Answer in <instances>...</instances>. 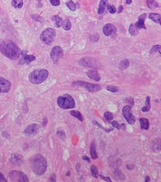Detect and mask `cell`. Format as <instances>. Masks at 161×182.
Here are the masks:
<instances>
[{"label": "cell", "instance_id": "1", "mask_svg": "<svg viewBox=\"0 0 161 182\" xmlns=\"http://www.w3.org/2000/svg\"><path fill=\"white\" fill-rule=\"evenodd\" d=\"M0 51L7 58L12 60L19 58L21 54L19 46L10 40H4L1 43Z\"/></svg>", "mask_w": 161, "mask_h": 182}, {"label": "cell", "instance_id": "2", "mask_svg": "<svg viewBox=\"0 0 161 182\" xmlns=\"http://www.w3.org/2000/svg\"><path fill=\"white\" fill-rule=\"evenodd\" d=\"M29 165L33 171L38 175H42L47 170V160L44 156L39 153L31 157Z\"/></svg>", "mask_w": 161, "mask_h": 182}, {"label": "cell", "instance_id": "3", "mask_svg": "<svg viewBox=\"0 0 161 182\" xmlns=\"http://www.w3.org/2000/svg\"><path fill=\"white\" fill-rule=\"evenodd\" d=\"M49 75L48 70L44 69H38L33 70L29 75L31 83L34 84H40L47 79Z\"/></svg>", "mask_w": 161, "mask_h": 182}, {"label": "cell", "instance_id": "4", "mask_svg": "<svg viewBox=\"0 0 161 182\" xmlns=\"http://www.w3.org/2000/svg\"><path fill=\"white\" fill-rule=\"evenodd\" d=\"M57 102L59 106L63 109H69L75 107V101L69 94H65L63 96H59L57 100Z\"/></svg>", "mask_w": 161, "mask_h": 182}, {"label": "cell", "instance_id": "5", "mask_svg": "<svg viewBox=\"0 0 161 182\" xmlns=\"http://www.w3.org/2000/svg\"><path fill=\"white\" fill-rule=\"evenodd\" d=\"M56 37V31L52 28L44 29L40 35V39L45 44L50 45L55 40Z\"/></svg>", "mask_w": 161, "mask_h": 182}, {"label": "cell", "instance_id": "6", "mask_svg": "<svg viewBox=\"0 0 161 182\" xmlns=\"http://www.w3.org/2000/svg\"><path fill=\"white\" fill-rule=\"evenodd\" d=\"M73 86L75 87H83L86 89L87 91L90 92H97L101 90L102 87L97 84H92L87 82H82L81 81H78L73 83Z\"/></svg>", "mask_w": 161, "mask_h": 182}, {"label": "cell", "instance_id": "7", "mask_svg": "<svg viewBox=\"0 0 161 182\" xmlns=\"http://www.w3.org/2000/svg\"><path fill=\"white\" fill-rule=\"evenodd\" d=\"M9 177L13 182H28L29 181L27 176L24 173L20 171H10L9 173Z\"/></svg>", "mask_w": 161, "mask_h": 182}, {"label": "cell", "instance_id": "8", "mask_svg": "<svg viewBox=\"0 0 161 182\" xmlns=\"http://www.w3.org/2000/svg\"><path fill=\"white\" fill-rule=\"evenodd\" d=\"M122 114L126 121L130 125L135 123V117L131 113V107L129 105L125 106L122 109Z\"/></svg>", "mask_w": 161, "mask_h": 182}, {"label": "cell", "instance_id": "9", "mask_svg": "<svg viewBox=\"0 0 161 182\" xmlns=\"http://www.w3.org/2000/svg\"><path fill=\"white\" fill-rule=\"evenodd\" d=\"M63 50L59 46L53 47L50 53V58L54 63H57L63 55Z\"/></svg>", "mask_w": 161, "mask_h": 182}, {"label": "cell", "instance_id": "10", "mask_svg": "<svg viewBox=\"0 0 161 182\" xmlns=\"http://www.w3.org/2000/svg\"><path fill=\"white\" fill-rule=\"evenodd\" d=\"M22 58L19 60V64L20 65H30L32 62L34 61L36 59V57L33 55L28 54L27 52L25 50H23L21 52Z\"/></svg>", "mask_w": 161, "mask_h": 182}, {"label": "cell", "instance_id": "11", "mask_svg": "<svg viewBox=\"0 0 161 182\" xmlns=\"http://www.w3.org/2000/svg\"><path fill=\"white\" fill-rule=\"evenodd\" d=\"M40 130V126L38 124L34 123L28 125L24 131V133L26 135L31 136L38 134Z\"/></svg>", "mask_w": 161, "mask_h": 182}, {"label": "cell", "instance_id": "12", "mask_svg": "<svg viewBox=\"0 0 161 182\" xmlns=\"http://www.w3.org/2000/svg\"><path fill=\"white\" fill-rule=\"evenodd\" d=\"M11 84L4 77H0V93L5 94L9 91Z\"/></svg>", "mask_w": 161, "mask_h": 182}, {"label": "cell", "instance_id": "13", "mask_svg": "<svg viewBox=\"0 0 161 182\" xmlns=\"http://www.w3.org/2000/svg\"><path fill=\"white\" fill-rule=\"evenodd\" d=\"M117 31V28L112 24H107L103 28V33L106 36L112 35L116 33Z\"/></svg>", "mask_w": 161, "mask_h": 182}, {"label": "cell", "instance_id": "14", "mask_svg": "<svg viewBox=\"0 0 161 182\" xmlns=\"http://www.w3.org/2000/svg\"><path fill=\"white\" fill-rule=\"evenodd\" d=\"M79 64L86 67H96V60L90 58H83L80 59L79 61Z\"/></svg>", "mask_w": 161, "mask_h": 182}, {"label": "cell", "instance_id": "15", "mask_svg": "<svg viewBox=\"0 0 161 182\" xmlns=\"http://www.w3.org/2000/svg\"><path fill=\"white\" fill-rule=\"evenodd\" d=\"M108 2L107 0H101L98 7V13L99 15L103 16L105 14L107 11V5Z\"/></svg>", "mask_w": 161, "mask_h": 182}, {"label": "cell", "instance_id": "16", "mask_svg": "<svg viewBox=\"0 0 161 182\" xmlns=\"http://www.w3.org/2000/svg\"><path fill=\"white\" fill-rule=\"evenodd\" d=\"M146 18V14H143L139 16L138 22H137V23L135 24V26L138 28V29H146V27L145 25Z\"/></svg>", "mask_w": 161, "mask_h": 182}, {"label": "cell", "instance_id": "17", "mask_svg": "<svg viewBox=\"0 0 161 182\" xmlns=\"http://www.w3.org/2000/svg\"><path fill=\"white\" fill-rule=\"evenodd\" d=\"M9 160L11 163L16 164V165L21 164L23 163L24 161L23 157L22 156H20L19 154H14V153L11 154Z\"/></svg>", "mask_w": 161, "mask_h": 182}, {"label": "cell", "instance_id": "18", "mask_svg": "<svg viewBox=\"0 0 161 182\" xmlns=\"http://www.w3.org/2000/svg\"><path fill=\"white\" fill-rule=\"evenodd\" d=\"M87 75L91 79H93L96 81H99L101 79L100 75L99 74L98 71L95 69L89 70L87 73Z\"/></svg>", "mask_w": 161, "mask_h": 182}, {"label": "cell", "instance_id": "19", "mask_svg": "<svg viewBox=\"0 0 161 182\" xmlns=\"http://www.w3.org/2000/svg\"><path fill=\"white\" fill-rule=\"evenodd\" d=\"M90 154L92 159L96 160L98 158V154L97 153L96 149V144L95 140L92 142L90 145Z\"/></svg>", "mask_w": 161, "mask_h": 182}, {"label": "cell", "instance_id": "20", "mask_svg": "<svg viewBox=\"0 0 161 182\" xmlns=\"http://www.w3.org/2000/svg\"><path fill=\"white\" fill-rule=\"evenodd\" d=\"M141 128L142 129L147 130L150 128V122L149 120L146 118H141L139 119Z\"/></svg>", "mask_w": 161, "mask_h": 182}, {"label": "cell", "instance_id": "21", "mask_svg": "<svg viewBox=\"0 0 161 182\" xmlns=\"http://www.w3.org/2000/svg\"><path fill=\"white\" fill-rule=\"evenodd\" d=\"M161 14L156 13H151L149 15V18L156 23L161 24Z\"/></svg>", "mask_w": 161, "mask_h": 182}, {"label": "cell", "instance_id": "22", "mask_svg": "<svg viewBox=\"0 0 161 182\" xmlns=\"http://www.w3.org/2000/svg\"><path fill=\"white\" fill-rule=\"evenodd\" d=\"M52 20L53 21L55 26L56 27V28H59L62 25L63 21H62L61 18L59 16L56 15V16H52Z\"/></svg>", "mask_w": 161, "mask_h": 182}, {"label": "cell", "instance_id": "23", "mask_svg": "<svg viewBox=\"0 0 161 182\" xmlns=\"http://www.w3.org/2000/svg\"><path fill=\"white\" fill-rule=\"evenodd\" d=\"M23 4V0H12L11 5L15 9L21 8Z\"/></svg>", "mask_w": 161, "mask_h": 182}, {"label": "cell", "instance_id": "24", "mask_svg": "<svg viewBox=\"0 0 161 182\" xmlns=\"http://www.w3.org/2000/svg\"><path fill=\"white\" fill-rule=\"evenodd\" d=\"M129 33L130 35L133 36H136L139 33L138 28L135 26V24H131L129 28Z\"/></svg>", "mask_w": 161, "mask_h": 182}, {"label": "cell", "instance_id": "25", "mask_svg": "<svg viewBox=\"0 0 161 182\" xmlns=\"http://www.w3.org/2000/svg\"><path fill=\"white\" fill-rule=\"evenodd\" d=\"M129 62L127 59H124L120 62L119 65V69L120 70H124L129 67Z\"/></svg>", "mask_w": 161, "mask_h": 182}, {"label": "cell", "instance_id": "26", "mask_svg": "<svg viewBox=\"0 0 161 182\" xmlns=\"http://www.w3.org/2000/svg\"><path fill=\"white\" fill-rule=\"evenodd\" d=\"M70 113L72 116L77 118V119L79 120L80 121H83V117L82 113L78 110H71L70 111Z\"/></svg>", "mask_w": 161, "mask_h": 182}, {"label": "cell", "instance_id": "27", "mask_svg": "<svg viewBox=\"0 0 161 182\" xmlns=\"http://www.w3.org/2000/svg\"><path fill=\"white\" fill-rule=\"evenodd\" d=\"M147 6L151 10H154L158 7V4L155 0H147Z\"/></svg>", "mask_w": 161, "mask_h": 182}, {"label": "cell", "instance_id": "28", "mask_svg": "<svg viewBox=\"0 0 161 182\" xmlns=\"http://www.w3.org/2000/svg\"><path fill=\"white\" fill-rule=\"evenodd\" d=\"M62 27L63 29L65 31H69L72 27V24L70 22L69 19H65L64 21H63L62 23Z\"/></svg>", "mask_w": 161, "mask_h": 182}, {"label": "cell", "instance_id": "29", "mask_svg": "<svg viewBox=\"0 0 161 182\" xmlns=\"http://www.w3.org/2000/svg\"><path fill=\"white\" fill-rule=\"evenodd\" d=\"M150 103V96H147V98H146V101H145L146 106L142 108V111L143 112H147L150 110L151 107Z\"/></svg>", "mask_w": 161, "mask_h": 182}, {"label": "cell", "instance_id": "30", "mask_svg": "<svg viewBox=\"0 0 161 182\" xmlns=\"http://www.w3.org/2000/svg\"><path fill=\"white\" fill-rule=\"evenodd\" d=\"M104 117L105 120L108 123H110V122L112 121V120L114 119V116H113L112 113L109 112V111H106L104 113Z\"/></svg>", "mask_w": 161, "mask_h": 182}, {"label": "cell", "instance_id": "31", "mask_svg": "<svg viewBox=\"0 0 161 182\" xmlns=\"http://www.w3.org/2000/svg\"><path fill=\"white\" fill-rule=\"evenodd\" d=\"M66 5L68 6V8L73 12H75L76 10V6L75 5V3L71 0L66 3Z\"/></svg>", "mask_w": 161, "mask_h": 182}, {"label": "cell", "instance_id": "32", "mask_svg": "<svg viewBox=\"0 0 161 182\" xmlns=\"http://www.w3.org/2000/svg\"><path fill=\"white\" fill-rule=\"evenodd\" d=\"M91 175L94 177L97 178L98 176V169L97 167L95 166H92L91 167Z\"/></svg>", "mask_w": 161, "mask_h": 182}, {"label": "cell", "instance_id": "33", "mask_svg": "<svg viewBox=\"0 0 161 182\" xmlns=\"http://www.w3.org/2000/svg\"><path fill=\"white\" fill-rule=\"evenodd\" d=\"M160 50H161V46L160 45H154V47L152 48V49L150 50V54H154L155 52H156L157 51H159L160 54H161V52H160Z\"/></svg>", "mask_w": 161, "mask_h": 182}, {"label": "cell", "instance_id": "34", "mask_svg": "<svg viewBox=\"0 0 161 182\" xmlns=\"http://www.w3.org/2000/svg\"><path fill=\"white\" fill-rule=\"evenodd\" d=\"M107 10H108L111 14H114L116 12V8L115 7L114 5H110L108 4L107 5Z\"/></svg>", "mask_w": 161, "mask_h": 182}, {"label": "cell", "instance_id": "35", "mask_svg": "<svg viewBox=\"0 0 161 182\" xmlns=\"http://www.w3.org/2000/svg\"><path fill=\"white\" fill-rule=\"evenodd\" d=\"M93 124H94V125H95L96 126H98V127H99L100 128L102 129L103 130H104L105 131V132H111L112 131L114 130V128H108V129H106L104 128L102 126L99 124L97 122L95 121H93Z\"/></svg>", "mask_w": 161, "mask_h": 182}, {"label": "cell", "instance_id": "36", "mask_svg": "<svg viewBox=\"0 0 161 182\" xmlns=\"http://www.w3.org/2000/svg\"><path fill=\"white\" fill-rule=\"evenodd\" d=\"M106 89L108 91H110L112 92H116L119 91V88L115 86H108L106 87Z\"/></svg>", "mask_w": 161, "mask_h": 182}, {"label": "cell", "instance_id": "37", "mask_svg": "<svg viewBox=\"0 0 161 182\" xmlns=\"http://www.w3.org/2000/svg\"><path fill=\"white\" fill-rule=\"evenodd\" d=\"M57 135H58L59 138L62 140H63L65 138V134L63 131H57Z\"/></svg>", "mask_w": 161, "mask_h": 182}, {"label": "cell", "instance_id": "38", "mask_svg": "<svg viewBox=\"0 0 161 182\" xmlns=\"http://www.w3.org/2000/svg\"><path fill=\"white\" fill-rule=\"evenodd\" d=\"M111 124L112 125V126L115 127V128H116L118 130H120V124L118 123V122L116 121H113L111 123Z\"/></svg>", "mask_w": 161, "mask_h": 182}, {"label": "cell", "instance_id": "39", "mask_svg": "<svg viewBox=\"0 0 161 182\" xmlns=\"http://www.w3.org/2000/svg\"><path fill=\"white\" fill-rule=\"evenodd\" d=\"M52 5L54 6H57L60 5V0H50Z\"/></svg>", "mask_w": 161, "mask_h": 182}, {"label": "cell", "instance_id": "40", "mask_svg": "<svg viewBox=\"0 0 161 182\" xmlns=\"http://www.w3.org/2000/svg\"><path fill=\"white\" fill-rule=\"evenodd\" d=\"M99 176L100 177L101 179L104 180V181H106V182H112V181L110 180V177H104V176H103V175H100Z\"/></svg>", "mask_w": 161, "mask_h": 182}, {"label": "cell", "instance_id": "41", "mask_svg": "<svg viewBox=\"0 0 161 182\" xmlns=\"http://www.w3.org/2000/svg\"><path fill=\"white\" fill-rule=\"evenodd\" d=\"M0 182H7V180L5 179L4 175L1 172H0Z\"/></svg>", "mask_w": 161, "mask_h": 182}, {"label": "cell", "instance_id": "42", "mask_svg": "<svg viewBox=\"0 0 161 182\" xmlns=\"http://www.w3.org/2000/svg\"><path fill=\"white\" fill-rule=\"evenodd\" d=\"M82 159L84 160H86L87 162H88V163H91V161H90V159H89V157L86 156H82Z\"/></svg>", "mask_w": 161, "mask_h": 182}, {"label": "cell", "instance_id": "43", "mask_svg": "<svg viewBox=\"0 0 161 182\" xmlns=\"http://www.w3.org/2000/svg\"><path fill=\"white\" fill-rule=\"evenodd\" d=\"M120 129H121L122 130L125 131L126 129V126L124 123H122L120 125Z\"/></svg>", "mask_w": 161, "mask_h": 182}, {"label": "cell", "instance_id": "44", "mask_svg": "<svg viewBox=\"0 0 161 182\" xmlns=\"http://www.w3.org/2000/svg\"><path fill=\"white\" fill-rule=\"evenodd\" d=\"M80 167H81V164L80 163H77V164H76V170H77L78 172L79 171Z\"/></svg>", "mask_w": 161, "mask_h": 182}, {"label": "cell", "instance_id": "45", "mask_svg": "<svg viewBox=\"0 0 161 182\" xmlns=\"http://www.w3.org/2000/svg\"><path fill=\"white\" fill-rule=\"evenodd\" d=\"M123 6H122V5H120V6H119V8H118V14H120V13H121L123 11Z\"/></svg>", "mask_w": 161, "mask_h": 182}, {"label": "cell", "instance_id": "46", "mask_svg": "<svg viewBox=\"0 0 161 182\" xmlns=\"http://www.w3.org/2000/svg\"><path fill=\"white\" fill-rule=\"evenodd\" d=\"M55 175H54V176ZM50 177V182H56V177Z\"/></svg>", "mask_w": 161, "mask_h": 182}, {"label": "cell", "instance_id": "47", "mask_svg": "<svg viewBox=\"0 0 161 182\" xmlns=\"http://www.w3.org/2000/svg\"><path fill=\"white\" fill-rule=\"evenodd\" d=\"M126 167L128 169H129V170H131V169H132L133 168V165H131V164H127V165H126Z\"/></svg>", "mask_w": 161, "mask_h": 182}, {"label": "cell", "instance_id": "48", "mask_svg": "<svg viewBox=\"0 0 161 182\" xmlns=\"http://www.w3.org/2000/svg\"><path fill=\"white\" fill-rule=\"evenodd\" d=\"M150 177L149 176H146V177H145V182H150Z\"/></svg>", "mask_w": 161, "mask_h": 182}, {"label": "cell", "instance_id": "49", "mask_svg": "<svg viewBox=\"0 0 161 182\" xmlns=\"http://www.w3.org/2000/svg\"><path fill=\"white\" fill-rule=\"evenodd\" d=\"M132 3V0H126V3L127 4H131Z\"/></svg>", "mask_w": 161, "mask_h": 182}, {"label": "cell", "instance_id": "50", "mask_svg": "<svg viewBox=\"0 0 161 182\" xmlns=\"http://www.w3.org/2000/svg\"><path fill=\"white\" fill-rule=\"evenodd\" d=\"M70 175V171H68V172H67V174H66V175H67V176H69Z\"/></svg>", "mask_w": 161, "mask_h": 182}, {"label": "cell", "instance_id": "51", "mask_svg": "<svg viewBox=\"0 0 161 182\" xmlns=\"http://www.w3.org/2000/svg\"><path fill=\"white\" fill-rule=\"evenodd\" d=\"M36 1H37L38 2H41V1H42V0H36Z\"/></svg>", "mask_w": 161, "mask_h": 182}]
</instances>
